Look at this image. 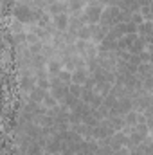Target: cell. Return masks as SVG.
Instances as JSON below:
<instances>
[{"label": "cell", "mask_w": 153, "mask_h": 155, "mask_svg": "<svg viewBox=\"0 0 153 155\" xmlns=\"http://www.w3.org/2000/svg\"><path fill=\"white\" fill-rule=\"evenodd\" d=\"M101 15H103V5L99 2H90L85 9H83V20L86 25H96L101 22Z\"/></svg>", "instance_id": "1"}, {"label": "cell", "mask_w": 153, "mask_h": 155, "mask_svg": "<svg viewBox=\"0 0 153 155\" xmlns=\"http://www.w3.org/2000/svg\"><path fill=\"white\" fill-rule=\"evenodd\" d=\"M119 15H121V9L117 5H108L103 9V15H101V22L103 25L106 27H114L115 24H119Z\"/></svg>", "instance_id": "2"}, {"label": "cell", "mask_w": 153, "mask_h": 155, "mask_svg": "<svg viewBox=\"0 0 153 155\" xmlns=\"http://www.w3.org/2000/svg\"><path fill=\"white\" fill-rule=\"evenodd\" d=\"M13 15H15V18H16V20L24 22V24L33 22L36 16H40V13H33V9H31L29 5H24V4H18V5L15 7Z\"/></svg>", "instance_id": "3"}, {"label": "cell", "mask_w": 153, "mask_h": 155, "mask_svg": "<svg viewBox=\"0 0 153 155\" xmlns=\"http://www.w3.org/2000/svg\"><path fill=\"white\" fill-rule=\"evenodd\" d=\"M108 33H110V27H106V25H103V24H96V25H94L92 41H94V43H101L103 40L108 36Z\"/></svg>", "instance_id": "4"}, {"label": "cell", "mask_w": 153, "mask_h": 155, "mask_svg": "<svg viewBox=\"0 0 153 155\" xmlns=\"http://www.w3.org/2000/svg\"><path fill=\"white\" fill-rule=\"evenodd\" d=\"M50 94H52L58 101L65 103V99H67V96H69V85L60 83V85H56V87H50Z\"/></svg>", "instance_id": "5"}, {"label": "cell", "mask_w": 153, "mask_h": 155, "mask_svg": "<svg viewBox=\"0 0 153 155\" xmlns=\"http://www.w3.org/2000/svg\"><path fill=\"white\" fill-rule=\"evenodd\" d=\"M70 7H69V2H63V0H60V2H52L50 5H49V13L52 15V16H56V15H63V13H67Z\"/></svg>", "instance_id": "6"}, {"label": "cell", "mask_w": 153, "mask_h": 155, "mask_svg": "<svg viewBox=\"0 0 153 155\" xmlns=\"http://www.w3.org/2000/svg\"><path fill=\"white\" fill-rule=\"evenodd\" d=\"M117 41H119V40L112 38V36L108 35L106 38L99 43V49H97V52H110V51H117Z\"/></svg>", "instance_id": "7"}, {"label": "cell", "mask_w": 153, "mask_h": 155, "mask_svg": "<svg viewBox=\"0 0 153 155\" xmlns=\"http://www.w3.org/2000/svg\"><path fill=\"white\" fill-rule=\"evenodd\" d=\"M112 146H114V150L121 148V146H128V135L122 130L115 132L114 135H112Z\"/></svg>", "instance_id": "8"}, {"label": "cell", "mask_w": 153, "mask_h": 155, "mask_svg": "<svg viewBox=\"0 0 153 155\" xmlns=\"http://www.w3.org/2000/svg\"><path fill=\"white\" fill-rule=\"evenodd\" d=\"M69 24H70V18L67 16V13H63V15H56V16H54V27H56L58 31H65V29H69Z\"/></svg>", "instance_id": "9"}, {"label": "cell", "mask_w": 153, "mask_h": 155, "mask_svg": "<svg viewBox=\"0 0 153 155\" xmlns=\"http://www.w3.org/2000/svg\"><path fill=\"white\" fill-rule=\"evenodd\" d=\"M146 49H148V41H146V38L139 36V38L133 41V45L130 47V52H132V54H141V52H144Z\"/></svg>", "instance_id": "10"}, {"label": "cell", "mask_w": 153, "mask_h": 155, "mask_svg": "<svg viewBox=\"0 0 153 155\" xmlns=\"http://www.w3.org/2000/svg\"><path fill=\"white\" fill-rule=\"evenodd\" d=\"M106 121L110 123V126L114 128V132H119V130H122V128L126 126V123H124V116H108L106 117Z\"/></svg>", "instance_id": "11"}, {"label": "cell", "mask_w": 153, "mask_h": 155, "mask_svg": "<svg viewBox=\"0 0 153 155\" xmlns=\"http://www.w3.org/2000/svg\"><path fill=\"white\" fill-rule=\"evenodd\" d=\"M90 76V72L86 69H76L72 72V83H77V85H85L86 78Z\"/></svg>", "instance_id": "12"}, {"label": "cell", "mask_w": 153, "mask_h": 155, "mask_svg": "<svg viewBox=\"0 0 153 155\" xmlns=\"http://www.w3.org/2000/svg\"><path fill=\"white\" fill-rule=\"evenodd\" d=\"M96 97H97V92H96L94 88H86V87H83V92H81V101H83V103L94 105Z\"/></svg>", "instance_id": "13"}, {"label": "cell", "mask_w": 153, "mask_h": 155, "mask_svg": "<svg viewBox=\"0 0 153 155\" xmlns=\"http://www.w3.org/2000/svg\"><path fill=\"white\" fill-rule=\"evenodd\" d=\"M137 74L141 78H153V63H141L137 69Z\"/></svg>", "instance_id": "14"}, {"label": "cell", "mask_w": 153, "mask_h": 155, "mask_svg": "<svg viewBox=\"0 0 153 155\" xmlns=\"http://www.w3.org/2000/svg\"><path fill=\"white\" fill-rule=\"evenodd\" d=\"M137 35H139V36H142V38H148V36H151V35H153V24H151V20H150V22H144V24H141V25H139V31H137Z\"/></svg>", "instance_id": "15"}, {"label": "cell", "mask_w": 153, "mask_h": 155, "mask_svg": "<svg viewBox=\"0 0 153 155\" xmlns=\"http://www.w3.org/2000/svg\"><path fill=\"white\" fill-rule=\"evenodd\" d=\"M121 9L122 11H130L133 15V13H139L141 11V4L137 0H124V4L121 5Z\"/></svg>", "instance_id": "16"}, {"label": "cell", "mask_w": 153, "mask_h": 155, "mask_svg": "<svg viewBox=\"0 0 153 155\" xmlns=\"http://www.w3.org/2000/svg\"><path fill=\"white\" fill-rule=\"evenodd\" d=\"M112 81H97V85H96V92H101V96H108L110 94V90H112Z\"/></svg>", "instance_id": "17"}, {"label": "cell", "mask_w": 153, "mask_h": 155, "mask_svg": "<svg viewBox=\"0 0 153 155\" xmlns=\"http://www.w3.org/2000/svg\"><path fill=\"white\" fill-rule=\"evenodd\" d=\"M92 35H94V25H83L79 31H77V38L79 40H92Z\"/></svg>", "instance_id": "18"}, {"label": "cell", "mask_w": 153, "mask_h": 155, "mask_svg": "<svg viewBox=\"0 0 153 155\" xmlns=\"http://www.w3.org/2000/svg\"><path fill=\"white\" fill-rule=\"evenodd\" d=\"M49 92H45V88H33V92H31V101H36V103H43V99H45V96H47Z\"/></svg>", "instance_id": "19"}, {"label": "cell", "mask_w": 153, "mask_h": 155, "mask_svg": "<svg viewBox=\"0 0 153 155\" xmlns=\"http://www.w3.org/2000/svg\"><path fill=\"white\" fill-rule=\"evenodd\" d=\"M124 123H126V126H137V123H139V114H137L135 110L128 112V114L124 116Z\"/></svg>", "instance_id": "20"}, {"label": "cell", "mask_w": 153, "mask_h": 155, "mask_svg": "<svg viewBox=\"0 0 153 155\" xmlns=\"http://www.w3.org/2000/svg\"><path fill=\"white\" fill-rule=\"evenodd\" d=\"M86 0H69V7L72 13H83V5Z\"/></svg>", "instance_id": "21"}, {"label": "cell", "mask_w": 153, "mask_h": 155, "mask_svg": "<svg viewBox=\"0 0 153 155\" xmlns=\"http://www.w3.org/2000/svg\"><path fill=\"white\" fill-rule=\"evenodd\" d=\"M49 72H50L52 76H58V74L61 72V63L56 61V60H50V61H49Z\"/></svg>", "instance_id": "22"}, {"label": "cell", "mask_w": 153, "mask_h": 155, "mask_svg": "<svg viewBox=\"0 0 153 155\" xmlns=\"http://www.w3.org/2000/svg\"><path fill=\"white\" fill-rule=\"evenodd\" d=\"M58 78H60L65 85H70V83H72V72H70V71H61V72L58 74Z\"/></svg>", "instance_id": "23"}, {"label": "cell", "mask_w": 153, "mask_h": 155, "mask_svg": "<svg viewBox=\"0 0 153 155\" xmlns=\"http://www.w3.org/2000/svg\"><path fill=\"white\" fill-rule=\"evenodd\" d=\"M141 15L144 16L146 22L153 20V13H151V9H150V5H142V7H141Z\"/></svg>", "instance_id": "24"}, {"label": "cell", "mask_w": 153, "mask_h": 155, "mask_svg": "<svg viewBox=\"0 0 153 155\" xmlns=\"http://www.w3.org/2000/svg\"><path fill=\"white\" fill-rule=\"evenodd\" d=\"M128 22H132V13H130V11H122V9H121L119 24H128Z\"/></svg>", "instance_id": "25"}, {"label": "cell", "mask_w": 153, "mask_h": 155, "mask_svg": "<svg viewBox=\"0 0 153 155\" xmlns=\"http://www.w3.org/2000/svg\"><path fill=\"white\" fill-rule=\"evenodd\" d=\"M142 88L146 92H151L153 90V78H142Z\"/></svg>", "instance_id": "26"}, {"label": "cell", "mask_w": 153, "mask_h": 155, "mask_svg": "<svg viewBox=\"0 0 153 155\" xmlns=\"http://www.w3.org/2000/svg\"><path fill=\"white\" fill-rule=\"evenodd\" d=\"M56 101H58V99H56L52 94H47L45 99H43V105H45V107H56Z\"/></svg>", "instance_id": "27"}, {"label": "cell", "mask_w": 153, "mask_h": 155, "mask_svg": "<svg viewBox=\"0 0 153 155\" xmlns=\"http://www.w3.org/2000/svg\"><path fill=\"white\" fill-rule=\"evenodd\" d=\"M132 22H135L137 25H141V24H144L146 20H144V16H142L141 11H139V13H133V15H132Z\"/></svg>", "instance_id": "28"}, {"label": "cell", "mask_w": 153, "mask_h": 155, "mask_svg": "<svg viewBox=\"0 0 153 155\" xmlns=\"http://www.w3.org/2000/svg\"><path fill=\"white\" fill-rule=\"evenodd\" d=\"M27 155H41V150H40L38 144H31L29 150H27Z\"/></svg>", "instance_id": "29"}, {"label": "cell", "mask_w": 153, "mask_h": 155, "mask_svg": "<svg viewBox=\"0 0 153 155\" xmlns=\"http://www.w3.org/2000/svg\"><path fill=\"white\" fill-rule=\"evenodd\" d=\"M139 56H141V61H142V63H148V61L151 60V56H150V51H148V49H146L144 52H141Z\"/></svg>", "instance_id": "30"}, {"label": "cell", "mask_w": 153, "mask_h": 155, "mask_svg": "<svg viewBox=\"0 0 153 155\" xmlns=\"http://www.w3.org/2000/svg\"><path fill=\"white\" fill-rule=\"evenodd\" d=\"M114 155H130V152H128L124 146H121V148H117V150L114 152Z\"/></svg>", "instance_id": "31"}, {"label": "cell", "mask_w": 153, "mask_h": 155, "mask_svg": "<svg viewBox=\"0 0 153 155\" xmlns=\"http://www.w3.org/2000/svg\"><path fill=\"white\" fill-rule=\"evenodd\" d=\"M27 41H29V43H38V38H36L34 35H27Z\"/></svg>", "instance_id": "32"}, {"label": "cell", "mask_w": 153, "mask_h": 155, "mask_svg": "<svg viewBox=\"0 0 153 155\" xmlns=\"http://www.w3.org/2000/svg\"><path fill=\"white\" fill-rule=\"evenodd\" d=\"M97 2H99L101 5H110V4H112V0H97Z\"/></svg>", "instance_id": "33"}, {"label": "cell", "mask_w": 153, "mask_h": 155, "mask_svg": "<svg viewBox=\"0 0 153 155\" xmlns=\"http://www.w3.org/2000/svg\"><path fill=\"white\" fill-rule=\"evenodd\" d=\"M146 41H148V45H153V35H151V36H148Z\"/></svg>", "instance_id": "34"}, {"label": "cell", "mask_w": 153, "mask_h": 155, "mask_svg": "<svg viewBox=\"0 0 153 155\" xmlns=\"http://www.w3.org/2000/svg\"><path fill=\"white\" fill-rule=\"evenodd\" d=\"M150 9H151V13H153V0H151V4H150Z\"/></svg>", "instance_id": "35"}, {"label": "cell", "mask_w": 153, "mask_h": 155, "mask_svg": "<svg viewBox=\"0 0 153 155\" xmlns=\"http://www.w3.org/2000/svg\"><path fill=\"white\" fill-rule=\"evenodd\" d=\"M86 2H88V4H90V2H97V0H86Z\"/></svg>", "instance_id": "36"}, {"label": "cell", "mask_w": 153, "mask_h": 155, "mask_svg": "<svg viewBox=\"0 0 153 155\" xmlns=\"http://www.w3.org/2000/svg\"><path fill=\"white\" fill-rule=\"evenodd\" d=\"M47 2H50V4H52V2H54V0H47Z\"/></svg>", "instance_id": "37"}, {"label": "cell", "mask_w": 153, "mask_h": 155, "mask_svg": "<svg viewBox=\"0 0 153 155\" xmlns=\"http://www.w3.org/2000/svg\"><path fill=\"white\" fill-rule=\"evenodd\" d=\"M63 2H69V0H63Z\"/></svg>", "instance_id": "38"}, {"label": "cell", "mask_w": 153, "mask_h": 155, "mask_svg": "<svg viewBox=\"0 0 153 155\" xmlns=\"http://www.w3.org/2000/svg\"><path fill=\"white\" fill-rule=\"evenodd\" d=\"M54 155H60V153H54Z\"/></svg>", "instance_id": "39"}, {"label": "cell", "mask_w": 153, "mask_h": 155, "mask_svg": "<svg viewBox=\"0 0 153 155\" xmlns=\"http://www.w3.org/2000/svg\"><path fill=\"white\" fill-rule=\"evenodd\" d=\"M151 96H153V90H151Z\"/></svg>", "instance_id": "40"}, {"label": "cell", "mask_w": 153, "mask_h": 155, "mask_svg": "<svg viewBox=\"0 0 153 155\" xmlns=\"http://www.w3.org/2000/svg\"><path fill=\"white\" fill-rule=\"evenodd\" d=\"M151 24H153V20H151Z\"/></svg>", "instance_id": "41"}]
</instances>
